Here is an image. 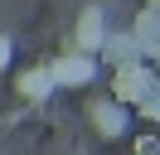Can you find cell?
Segmentation results:
<instances>
[{"mask_svg": "<svg viewBox=\"0 0 160 155\" xmlns=\"http://www.w3.org/2000/svg\"><path fill=\"white\" fill-rule=\"evenodd\" d=\"M49 73H53V87H88L92 78H97V58L88 53V48H78V44H68V53H58L49 63Z\"/></svg>", "mask_w": 160, "mask_h": 155, "instance_id": "cell-1", "label": "cell"}, {"mask_svg": "<svg viewBox=\"0 0 160 155\" xmlns=\"http://www.w3.org/2000/svg\"><path fill=\"white\" fill-rule=\"evenodd\" d=\"M155 82V73H150L146 63H141V58H131V63H117V73H112V97H117V102H141V97H146V87Z\"/></svg>", "mask_w": 160, "mask_h": 155, "instance_id": "cell-2", "label": "cell"}, {"mask_svg": "<svg viewBox=\"0 0 160 155\" xmlns=\"http://www.w3.org/2000/svg\"><path fill=\"white\" fill-rule=\"evenodd\" d=\"M88 121L97 126V136L117 141V136L126 131V102H117V97H92L88 102Z\"/></svg>", "mask_w": 160, "mask_h": 155, "instance_id": "cell-3", "label": "cell"}, {"mask_svg": "<svg viewBox=\"0 0 160 155\" xmlns=\"http://www.w3.org/2000/svg\"><path fill=\"white\" fill-rule=\"evenodd\" d=\"M102 39H107V19H102V10H82V15H78V29H73V44L88 48V53H97Z\"/></svg>", "mask_w": 160, "mask_h": 155, "instance_id": "cell-4", "label": "cell"}, {"mask_svg": "<svg viewBox=\"0 0 160 155\" xmlns=\"http://www.w3.org/2000/svg\"><path fill=\"white\" fill-rule=\"evenodd\" d=\"M53 92H58V87H53L49 63H44V68H29V73H20V97H24V102H49Z\"/></svg>", "mask_w": 160, "mask_h": 155, "instance_id": "cell-5", "label": "cell"}, {"mask_svg": "<svg viewBox=\"0 0 160 155\" xmlns=\"http://www.w3.org/2000/svg\"><path fill=\"white\" fill-rule=\"evenodd\" d=\"M97 53L107 58L112 68H117V63L141 58V44H136V34H131V29H126V34H112V29H107V39H102V48H97Z\"/></svg>", "mask_w": 160, "mask_h": 155, "instance_id": "cell-6", "label": "cell"}, {"mask_svg": "<svg viewBox=\"0 0 160 155\" xmlns=\"http://www.w3.org/2000/svg\"><path fill=\"white\" fill-rule=\"evenodd\" d=\"M131 34H136L141 53H155V48H160V10L146 5V10L136 15V24H131Z\"/></svg>", "mask_w": 160, "mask_h": 155, "instance_id": "cell-7", "label": "cell"}, {"mask_svg": "<svg viewBox=\"0 0 160 155\" xmlns=\"http://www.w3.org/2000/svg\"><path fill=\"white\" fill-rule=\"evenodd\" d=\"M141 112H146L150 121H160V78L146 87V97H141Z\"/></svg>", "mask_w": 160, "mask_h": 155, "instance_id": "cell-8", "label": "cell"}, {"mask_svg": "<svg viewBox=\"0 0 160 155\" xmlns=\"http://www.w3.org/2000/svg\"><path fill=\"white\" fill-rule=\"evenodd\" d=\"M10 58H15V44H10L5 34H0V68H10Z\"/></svg>", "mask_w": 160, "mask_h": 155, "instance_id": "cell-9", "label": "cell"}, {"mask_svg": "<svg viewBox=\"0 0 160 155\" xmlns=\"http://www.w3.org/2000/svg\"><path fill=\"white\" fill-rule=\"evenodd\" d=\"M150 63H155V73H160V48H155V53H150Z\"/></svg>", "mask_w": 160, "mask_h": 155, "instance_id": "cell-10", "label": "cell"}]
</instances>
